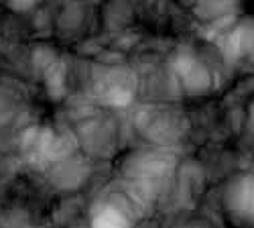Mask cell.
Masks as SVG:
<instances>
[{"mask_svg":"<svg viewBox=\"0 0 254 228\" xmlns=\"http://www.w3.org/2000/svg\"><path fill=\"white\" fill-rule=\"evenodd\" d=\"M230 208L236 214L254 220V177L238 179L228 194Z\"/></svg>","mask_w":254,"mask_h":228,"instance_id":"1","label":"cell"},{"mask_svg":"<svg viewBox=\"0 0 254 228\" xmlns=\"http://www.w3.org/2000/svg\"><path fill=\"white\" fill-rule=\"evenodd\" d=\"M177 72L183 79V84L189 88V92H205L209 88V72L199 64V61L191 55L181 57V61L177 64Z\"/></svg>","mask_w":254,"mask_h":228,"instance_id":"2","label":"cell"},{"mask_svg":"<svg viewBox=\"0 0 254 228\" xmlns=\"http://www.w3.org/2000/svg\"><path fill=\"white\" fill-rule=\"evenodd\" d=\"M92 228H130V222L118 208L112 206H106L102 208L94 220H92Z\"/></svg>","mask_w":254,"mask_h":228,"instance_id":"3","label":"cell"},{"mask_svg":"<svg viewBox=\"0 0 254 228\" xmlns=\"http://www.w3.org/2000/svg\"><path fill=\"white\" fill-rule=\"evenodd\" d=\"M6 2L14 8V10H29L35 4H39V0H6Z\"/></svg>","mask_w":254,"mask_h":228,"instance_id":"4","label":"cell"}]
</instances>
